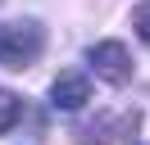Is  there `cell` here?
I'll use <instances>...</instances> for the list:
<instances>
[{
    "instance_id": "3957f363",
    "label": "cell",
    "mask_w": 150,
    "mask_h": 145,
    "mask_svg": "<svg viewBox=\"0 0 150 145\" xmlns=\"http://www.w3.org/2000/svg\"><path fill=\"white\" fill-rule=\"evenodd\" d=\"M50 104L64 109V113H77V109L91 104V77L86 72H59L50 82Z\"/></svg>"
},
{
    "instance_id": "6da1fadb",
    "label": "cell",
    "mask_w": 150,
    "mask_h": 145,
    "mask_svg": "<svg viewBox=\"0 0 150 145\" xmlns=\"http://www.w3.org/2000/svg\"><path fill=\"white\" fill-rule=\"evenodd\" d=\"M41 45H46V36H41L37 23H0V63H9V68H23V63H32L41 54Z\"/></svg>"
},
{
    "instance_id": "7a4b0ae2",
    "label": "cell",
    "mask_w": 150,
    "mask_h": 145,
    "mask_svg": "<svg viewBox=\"0 0 150 145\" xmlns=\"http://www.w3.org/2000/svg\"><path fill=\"white\" fill-rule=\"evenodd\" d=\"M86 63H91L105 82H114V86H123V82L132 77V54H127L123 41H96L91 50H86Z\"/></svg>"
},
{
    "instance_id": "277c9868",
    "label": "cell",
    "mask_w": 150,
    "mask_h": 145,
    "mask_svg": "<svg viewBox=\"0 0 150 145\" xmlns=\"http://www.w3.org/2000/svg\"><path fill=\"white\" fill-rule=\"evenodd\" d=\"M18 118H23V100L14 95V91H0V136L9 132Z\"/></svg>"
},
{
    "instance_id": "5b68a950",
    "label": "cell",
    "mask_w": 150,
    "mask_h": 145,
    "mask_svg": "<svg viewBox=\"0 0 150 145\" xmlns=\"http://www.w3.org/2000/svg\"><path fill=\"white\" fill-rule=\"evenodd\" d=\"M132 27H137V36H141V41L150 45V0H146V5H137V9H132Z\"/></svg>"
}]
</instances>
